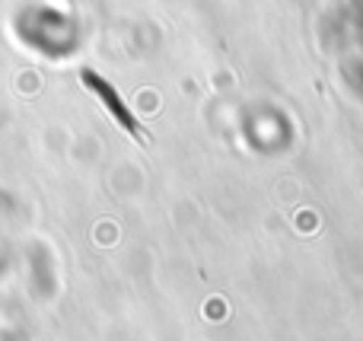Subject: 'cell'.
I'll list each match as a JSON object with an SVG mask.
<instances>
[{
	"label": "cell",
	"instance_id": "obj_1",
	"mask_svg": "<svg viewBox=\"0 0 363 341\" xmlns=\"http://www.w3.org/2000/svg\"><path fill=\"white\" fill-rule=\"evenodd\" d=\"M83 83H86V86L89 89H93V93L96 96H99V99L102 102H106V108H108V112H112L115 115V118H118L121 121V125H125L128 128V131H131V134H138L140 131V128L138 125H134V118H131V115H128V108L125 106H121V102H118V96H115L112 93V86H108V83L106 80H102V77H96L93 74V70H83Z\"/></svg>",
	"mask_w": 363,
	"mask_h": 341
}]
</instances>
